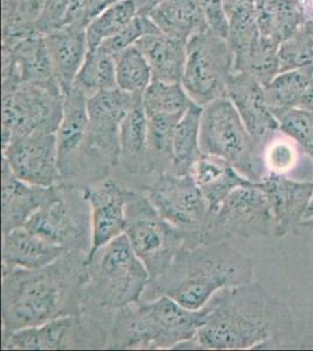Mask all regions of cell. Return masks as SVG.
<instances>
[{
    "mask_svg": "<svg viewBox=\"0 0 313 351\" xmlns=\"http://www.w3.org/2000/svg\"><path fill=\"white\" fill-rule=\"evenodd\" d=\"M1 164V230L6 233L25 226L42 205L55 196L58 185L42 188L25 183L13 175L4 160Z\"/></svg>",
    "mask_w": 313,
    "mask_h": 351,
    "instance_id": "obj_20",
    "label": "cell"
},
{
    "mask_svg": "<svg viewBox=\"0 0 313 351\" xmlns=\"http://www.w3.org/2000/svg\"><path fill=\"white\" fill-rule=\"evenodd\" d=\"M111 314L82 313L62 316L36 327L3 332L4 350H59L107 347L109 330L99 319Z\"/></svg>",
    "mask_w": 313,
    "mask_h": 351,
    "instance_id": "obj_11",
    "label": "cell"
},
{
    "mask_svg": "<svg viewBox=\"0 0 313 351\" xmlns=\"http://www.w3.org/2000/svg\"><path fill=\"white\" fill-rule=\"evenodd\" d=\"M87 259L88 253L74 250L39 269L3 267V332L82 314Z\"/></svg>",
    "mask_w": 313,
    "mask_h": 351,
    "instance_id": "obj_2",
    "label": "cell"
},
{
    "mask_svg": "<svg viewBox=\"0 0 313 351\" xmlns=\"http://www.w3.org/2000/svg\"><path fill=\"white\" fill-rule=\"evenodd\" d=\"M136 46L145 56L153 80L181 82L186 64V43L157 32L143 36Z\"/></svg>",
    "mask_w": 313,
    "mask_h": 351,
    "instance_id": "obj_25",
    "label": "cell"
},
{
    "mask_svg": "<svg viewBox=\"0 0 313 351\" xmlns=\"http://www.w3.org/2000/svg\"><path fill=\"white\" fill-rule=\"evenodd\" d=\"M281 130L295 141L313 160V115L305 112H290L281 116Z\"/></svg>",
    "mask_w": 313,
    "mask_h": 351,
    "instance_id": "obj_37",
    "label": "cell"
},
{
    "mask_svg": "<svg viewBox=\"0 0 313 351\" xmlns=\"http://www.w3.org/2000/svg\"><path fill=\"white\" fill-rule=\"evenodd\" d=\"M160 32L155 23L151 21L149 16H137L130 24L117 33L110 39L104 41L99 47L109 53L112 56L123 52L124 49L135 46L136 43L143 36L152 33Z\"/></svg>",
    "mask_w": 313,
    "mask_h": 351,
    "instance_id": "obj_36",
    "label": "cell"
},
{
    "mask_svg": "<svg viewBox=\"0 0 313 351\" xmlns=\"http://www.w3.org/2000/svg\"><path fill=\"white\" fill-rule=\"evenodd\" d=\"M203 107L193 104L175 128L172 149V170L178 176L190 175L203 152L200 149V122Z\"/></svg>",
    "mask_w": 313,
    "mask_h": 351,
    "instance_id": "obj_28",
    "label": "cell"
},
{
    "mask_svg": "<svg viewBox=\"0 0 313 351\" xmlns=\"http://www.w3.org/2000/svg\"><path fill=\"white\" fill-rule=\"evenodd\" d=\"M87 97L73 87L64 93V109L56 141L62 182L82 185L84 145L89 128Z\"/></svg>",
    "mask_w": 313,
    "mask_h": 351,
    "instance_id": "obj_16",
    "label": "cell"
},
{
    "mask_svg": "<svg viewBox=\"0 0 313 351\" xmlns=\"http://www.w3.org/2000/svg\"><path fill=\"white\" fill-rule=\"evenodd\" d=\"M73 87L87 99L97 93L117 88L115 56L101 47L89 49Z\"/></svg>",
    "mask_w": 313,
    "mask_h": 351,
    "instance_id": "obj_31",
    "label": "cell"
},
{
    "mask_svg": "<svg viewBox=\"0 0 313 351\" xmlns=\"http://www.w3.org/2000/svg\"><path fill=\"white\" fill-rule=\"evenodd\" d=\"M90 1H92V3L97 6L99 12V11H102V10H103L104 6L107 4L108 0H90Z\"/></svg>",
    "mask_w": 313,
    "mask_h": 351,
    "instance_id": "obj_42",
    "label": "cell"
},
{
    "mask_svg": "<svg viewBox=\"0 0 313 351\" xmlns=\"http://www.w3.org/2000/svg\"><path fill=\"white\" fill-rule=\"evenodd\" d=\"M207 307L190 311L167 296L138 301L115 311L107 349L165 350L193 339L206 319Z\"/></svg>",
    "mask_w": 313,
    "mask_h": 351,
    "instance_id": "obj_4",
    "label": "cell"
},
{
    "mask_svg": "<svg viewBox=\"0 0 313 351\" xmlns=\"http://www.w3.org/2000/svg\"><path fill=\"white\" fill-rule=\"evenodd\" d=\"M253 271V261L226 241L184 247L163 276L149 282L142 301L167 296L199 311L221 289L251 282Z\"/></svg>",
    "mask_w": 313,
    "mask_h": 351,
    "instance_id": "obj_3",
    "label": "cell"
},
{
    "mask_svg": "<svg viewBox=\"0 0 313 351\" xmlns=\"http://www.w3.org/2000/svg\"><path fill=\"white\" fill-rule=\"evenodd\" d=\"M130 191V189L110 177L84 186L92 220V248L88 258L124 234Z\"/></svg>",
    "mask_w": 313,
    "mask_h": 351,
    "instance_id": "obj_17",
    "label": "cell"
},
{
    "mask_svg": "<svg viewBox=\"0 0 313 351\" xmlns=\"http://www.w3.org/2000/svg\"><path fill=\"white\" fill-rule=\"evenodd\" d=\"M47 0H3V47L36 34V24Z\"/></svg>",
    "mask_w": 313,
    "mask_h": 351,
    "instance_id": "obj_30",
    "label": "cell"
},
{
    "mask_svg": "<svg viewBox=\"0 0 313 351\" xmlns=\"http://www.w3.org/2000/svg\"><path fill=\"white\" fill-rule=\"evenodd\" d=\"M149 281L150 274L127 236L117 237L88 258L82 287L84 313L115 314L140 301Z\"/></svg>",
    "mask_w": 313,
    "mask_h": 351,
    "instance_id": "obj_5",
    "label": "cell"
},
{
    "mask_svg": "<svg viewBox=\"0 0 313 351\" xmlns=\"http://www.w3.org/2000/svg\"><path fill=\"white\" fill-rule=\"evenodd\" d=\"M147 196L164 219L190 233H205L210 243V205L190 175L172 172L155 175Z\"/></svg>",
    "mask_w": 313,
    "mask_h": 351,
    "instance_id": "obj_13",
    "label": "cell"
},
{
    "mask_svg": "<svg viewBox=\"0 0 313 351\" xmlns=\"http://www.w3.org/2000/svg\"><path fill=\"white\" fill-rule=\"evenodd\" d=\"M44 36L53 72L64 94L72 89L90 49L86 27L64 26Z\"/></svg>",
    "mask_w": 313,
    "mask_h": 351,
    "instance_id": "obj_21",
    "label": "cell"
},
{
    "mask_svg": "<svg viewBox=\"0 0 313 351\" xmlns=\"http://www.w3.org/2000/svg\"><path fill=\"white\" fill-rule=\"evenodd\" d=\"M64 97L61 88L26 84L3 93L1 147L34 132H56L62 117Z\"/></svg>",
    "mask_w": 313,
    "mask_h": 351,
    "instance_id": "obj_12",
    "label": "cell"
},
{
    "mask_svg": "<svg viewBox=\"0 0 313 351\" xmlns=\"http://www.w3.org/2000/svg\"><path fill=\"white\" fill-rule=\"evenodd\" d=\"M264 168L270 173L286 175L298 160V150L292 138H271L262 152Z\"/></svg>",
    "mask_w": 313,
    "mask_h": 351,
    "instance_id": "obj_35",
    "label": "cell"
},
{
    "mask_svg": "<svg viewBox=\"0 0 313 351\" xmlns=\"http://www.w3.org/2000/svg\"><path fill=\"white\" fill-rule=\"evenodd\" d=\"M183 116L147 115V176L159 175L172 170L173 137Z\"/></svg>",
    "mask_w": 313,
    "mask_h": 351,
    "instance_id": "obj_29",
    "label": "cell"
},
{
    "mask_svg": "<svg viewBox=\"0 0 313 351\" xmlns=\"http://www.w3.org/2000/svg\"><path fill=\"white\" fill-rule=\"evenodd\" d=\"M124 234L145 265L150 281L163 276L181 248L210 243L205 233H190L173 226L159 215L147 195L132 190L127 198Z\"/></svg>",
    "mask_w": 313,
    "mask_h": 351,
    "instance_id": "obj_6",
    "label": "cell"
},
{
    "mask_svg": "<svg viewBox=\"0 0 313 351\" xmlns=\"http://www.w3.org/2000/svg\"><path fill=\"white\" fill-rule=\"evenodd\" d=\"M230 69L231 54L225 36L207 28L187 41L181 84L193 104L205 107L227 96Z\"/></svg>",
    "mask_w": 313,
    "mask_h": 351,
    "instance_id": "obj_10",
    "label": "cell"
},
{
    "mask_svg": "<svg viewBox=\"0 0 313 351\" xmlns=\"http://www.w3.org/2000/svg\"><path fill=\"white\" fill-rule=\"evenodd\" d=\"M25 228L67 251L79 250L89 256L92 220L84 186L58 184L55 196L33 215Z\"/></svg>",
    "mask_w": 313,
    "mask_h": 351,
    "instance_id": "obj_9",
    "label": "cell"
},
{
    "mask_svg": "<svg viewBox=\"0 0 313 351\" xmlns=\"http://www.w3.org/2000/svg\"><path fill=\"white\" fill-rule=\"evenodd\" d=\"M205 324L177 349L245 350L296 347L289 308L258 282L218 291L206 304Z\"/></svg>",
    "mask_w": 313,
    "mask_h": 351,
    "instance_id": "obj_1",
    "label": "cell"
},
{
    "mask_svg": "<svg viewBox=\"0 0 313 351\" xmlns=\"http://www.w3.org/2000/svg\"><path fill=\"white\" fill-rule=\"evenodd\" d=\"M67 250L41 238L28 228L3 233V267L39 269L55 263Z\"/></svg>",
    "mask_w": 313,
    "mask_h": 351,
    "instance_id": "obj_23",
    "label": "cell"
},
{
    "mask_svg": "<svg viewBox=\"0 0 313 351\" xmlns=\"http://www.w3.org/2000/svg\"><path fill=\"white\" fill-rule=\"evenodd\" d=\"M266 192L273 215V236L284 238L298 233L313 197V180H291L268 173L258 182Z\"/></svg>",
    "mask_w": 313,
    "mask_h": 351,
    "instance_id": "obj_18",
    "label": "cell"
},
{
    "mask_svg": "<svg viewBox=\"0 0 313 351\" xmlns=\"http://www.w3.org/2000/svg\"><path fill=\"white\" fill-rule=\"evenodd\" d=\"M149 16L160 32L186 44L208 28L199 0H163Z\"/></svg>",
    "mask_w": 313,
    "mask_h": 351,
    "instance_id": "obj_26",
    "label": "cell"
},
{
    "mask_svg": "<svg viewBox=\"0 0 313 351\" xmlns=\"http://www.w3.org/2000/svg\"><path fill=\"white\" fill-rule=\"evenodd\" d=\"M190 176L206 198L210 205V215H214L218 211L222 202L226 199L230 192L253 183L227 160L206 154L200 156Z\"/></svg>",
    "mask_w": 313,
    "mask_h": 351,
    "instance_id": "obj_24",
    "label": "cell"
},
{
    "mask_svg": "<svg viewBox=\"0 0 313 351\" xmlns=\"http://www.w3.org/2000/svg\"><path fill=\"white\" fill-rule=\"evenodd\" d=\"M3 160L16 178L51 188L62 182L55 132H34L3 148Z\"/></svg>",
    "mask_w": 313,
    "mask_h": 351,
    "instance_id": "obj_15",
    "label": "cell"
},
{
    "mask_svg": "<svg viewBox=\"0 0 313 351\" xmlns=\"http://www.w3.org/2000/svg\"><path fill=\"white\" fill-rule=\"evenodd\" d=\"M139 101L142 96L118 88L97 93L88 99L89 128L84 145V186L107 178L111 170L118 167L121 123Z\"/></svg>",
    "mask_w": 313,
    "mask_h": 351,
    "instance_id": "obj_7",
    "label": "cell"
},
{
    "mask_svg": "<svg viewBox=\"0 0 313 351\" xmlns=\"http://www.w3.org/2000/svg\"><path fill=\"white\" fill-rule=\"evenodd\" d=\"M227 96L234 104L260 152H263L276 130V122L266 108V97L262 95L254 82L240 76H231Z\"/></svg>",
    "mask_w": 313,
    "mask_h": 351,
    "instance_id": "obj_22",
    "label": "cell"
},
{
    "mask_svg": "<svg viewBox=\"0 0 313 351\" xmlns=\"http://www.w3.org/2000/svg\"><path fill=\"white\" fill-rule=\"evenodd\" d=\"M147 115L183 116L193 104L181 82L152 81L142 96Z\"/></svg>",
    "mask_w": 313,
    "mask_h": 351,
    "instance_id": "obj_33",
    "label": "cell"
},
{
    "mask_svg": "<svg viewBox=\"0 0 313 351\" xmlns=\"http://www.w3.org/2000/svg\"><path fill=\"white\" fill-rule=\"evenodd\" d=\"M200 149L227 160L251 182L258 183L264 177L262 152L228 96L203 107Z\"/></svg>",
    "mask_w": 313,
    "mask_h": 351,
    "instance_id": "obj_8",
    "label": "cell"
},
{
    "mask_svg": "<svg viewBox=\"0 0 313 351\" xmlns=\"http://www.w3.org/2000/svg\"><path fill=\"white\" fill-rule=\"evenodd\" d=\"M138 16L132 0H118L99 11L86 28L89 48L99 47L111 36L121 32Z\"/></svg>",
    "mask_w": 313,
    "mask_h": 351,
    "instance_id": "obj_32",
    "label": "cell"
},
{
    "mask_svg": "<svg viewBox=\"0 0 313 351\" xmlns=\"http://www.w3.org/2000/svg\"><path fill=\"white\" fill-rule=\"evenodd\" d=\"M210 234L212 243L226 241L231 237L273 236V215L260 183L253 182L230 192L210 217Z\"/></svg>",
    "mask_w": 313,
    "mask_h": 351,
    "instance_id": "obj_14",
    "label": "cell"
},
{
    "mask_svg": "<svg viewBox=\"0 0 313 351\" xmlns=\"http://www.w3.org/2000/svg\"><path fill=\"white\" fill-rule=\"evenodd\" d=\"M301 228H305L308 231L313 233V197L311 203H310L309 208L306 211L305 217L303 219V223H301Z\"/></svg>",
    "mask_w": 313,
    "mask_h": 351,
    "instance_id": "obj_41",
    "label": "cell"
},
{
    "mask_svg": "<svg viewBox=\"0 0 313 351\" xmlns=\"http://www.w3.org/2000/svg\"><path fill=\"white\" fill-rule=\"evenodd\" d=\"M117 88L123 92L143 96L153 81L150 66L137 46L124 49L115 56Z\"/></svg>",
    "mask_w": 313,
    "mask_h": 351,
    "instance_id": "obj_34",
    "label": "cell"
},
{
    "mask_svg": "<svg viewBox=\"0 0 313 351\" xmlns=\"http://www.w3.org/2000/svg\"><path fill=\"white\" fill-rule=\"evenodd\" d=\"M147 114L142 101H139L121 123L119 165L127 175L147 176Z\"/></svg>",
    "mask_w": 313,
    "mask_h": 351,
    "instance_id": "obj_27",
    "label": "cell"
},
{
    "mask_svg": "<svg viewBox=\"0 0 313 351\" xmlns=\"http://www.w3.org/2000/svg\"><path fill=\"white\" fill-rule=\"evenodd\" d=\"M3 86L18 84L61 88L53 72L44 36L33 34L11 47H3Z\"/></svg>",
    "mask_w": 313,
    "mask_h": 351,
    "instance_id": "obj_19",
    "label": "cell"
},
{
    "mask_svg": "<svg viewBox=\"0 0 313 351\" xmlns=\"http://www.w3.org/2000/svg\"><path fill=\"white\" fill-rule=\"evenodd\" d=\"M135 4L138 16H150V13L158 6L163 0H132Z\"/></svg>",
    "mask_w": 313,
    "mask_h": 351,
    "instance_id": "obj_40",
    "label": "cell"
},
{
    "mask_svg": "<svg viewBox=\"0 0 313 351\" xmlns=\"http://www.w3.org/2000/svg\"><path fill=\"white\" fill-rule=\"evenodd\" d=\"M71 0H47L36 24V34L46 36L67 24Z\"/></svg>",
    "mask_w": 313,
    "mask_h": 351,
    "instance_id": "obj_38",
    "label": "cell"
},
{
    "mask_svg": "<svg viewBox=\"0 0 313 351\" xmlns=\"http://www.w3.org/2000/svg\"><path fill=\"white\" fill-rule=\"evenodd\" d=\"M203 8L207 26L218 36H228V18L223 0H199Z\"/></svg>",
    "mask_w": 313,
    "mask_h": 351,
    "instance_id": "obj_39",
    "label": "cell"
}]
</instances>
